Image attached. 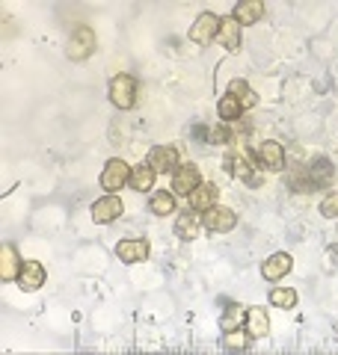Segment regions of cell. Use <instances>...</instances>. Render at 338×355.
I'll return each instance as SVG.
<instances>
[{"label":"cell","instance_id":"1","mask_svg":"<svg viewBox=\"0 0 338 355\" xmlns=\"http://www.w3.org/2000/svg\"><path fill=\"white\" fill-rule=\"evenodd\" d=\"M95 33L90 27H78L69 36V42H65V57L74 60V62H83V60H90L92 57V51H95Z\"/></svg>","mask_w":338,"mask_h":355},{"label":"cell","instance_id":"2","mask_svg":"<svg viewBox=\"0 0 338 355\" xmlns=\"http://www.w3.org/2000/svg\"><path fill=\"white\" fill-rule=\"evenodd\" d=\"M110 101L119 110H130L137 104V80L130 74H116L110 80Z\"/></svg>","mask_w":338,"mask_h":355},{"label":"cell","instance_id":"3","mask_svg":"<svg viewBox=\"0 0 338 355\" xmlns=\"http://www.w3.org/2000/svg\"><path fill=\"white\" fill-rule=\"evenodd\" d=\"M130 166L125 163V160H119V157H113V160H107V166L101 169V187L104 190H110V196H113V190H122V187L130 181Z\"/></svg>","mask_w":338,"mask_h":355},{"label":"cell","instance_id":"4","mask_svg":"<svg viewBox=\"0 0 338 355\" xmlns=\"http://www.w3.org/2000/svg\"><path fill=\"white\" fill-rule=\"evenodd\" d=\"M255 163L261 166V169L282 172V169H285V148H282L279 142H273V139L261 142V146L255 148Z\"/></svg>","mask_w":338,"mask_h":355},{"label":"cell","instance_id":"5","mask_svg":"<svg viewBox=\"0 0 338 355\" xmlns=\"http://www.w3.org/2000/svg\"><path fill=\"white\" fill-rule=\"evenodd\" d=\"M217 33H220V18L214 12H202L190 27V42L193 44H211L217 39Z\"/></svg>","mask_w":338,"mask_h":355},{"label":"cell","instance_id":"6","mask_svg":"<svg viewBox=\"0 0 338 355\" xmlns=\"http://www.w3.org/2000/svg\"><path fill=\"white\" fill-rule=\"evenodd\" d=\"M122 214H125V205H122L119 196H101L92 205V219L98 222V225H110V222H116Z\"/></svg>","mask_w":338,"mask_h":355},{"label":"cell","instance_id":"7","mask_svg":"<svg viewBox=\"0 0 338 355\" xmlns=\"http://www.w3.org/2000/svg\"><path fill=\"white\" fill-rule=\"evenodd\" d=\"M202 225L214 231V234H226V231H232L237 225V216H235V210L232 207H211L208 214H202Z\"/></svg>","mask_w":338,"mask_h":355},{"label":"cell","instance_id":"8","mask_svg":"<svg viewBox=\"0 0 338 355\" xmlns=\"http://www.w3.org/2000/svg\"><path fill=\"white\" fill-rule=\"evenodd\" d=\"M149 166L158 175H167V172L176 175V169H178V148H172V146H155V148L149 151Z\"/></svg>","mask_w":338,"mask_h":355},{"label":"cell","instance_id":"9","mask_svg":"<svg viewBox=\"0 0 338 355\" xmlns=\"http://www.w3.org/2000/svg\"><path fill=\"white\" fill-rule=\"evenodd\" d=\"M202 184V175H199V166H193V163H184L176 169V175H172V190H176L178 196H187L196 190V187Z\"/></svg>","mask_w":338,"mask_h":355},{"label":"cell","instance_id":"10","mask_svg":"<svg viewBox=\"0 0 338 355\" xmlns=\"http://www.w3.org/2000/svg\"><path fill=\"white\" fill-rule=\"evenodd\" d=\"M217 198H220V190H217L214 184L202 181V184L190 193V210H196V214H208L211 207H217Z\"/></svg>","mask_w":338,"mask_h":355},{"label":"cell","instance_id":"11","mask_svg":"<svg viewBox=\"0 0 338 355\" xmlns=\"http://www.w3.org/2000/svg\"><path fill=\"white\" fill-rule=\"evenodd\" d=\"M45 284V266L39 261H24L21 263V272H18V287L21 291H39Z\"/></svg>","mask_w":338,"mask_h":355},{"label":"cell","instance_id":"12","mask_svg":"<svg viewBox=\"0 0 338 355\" xmlns=\"http://www.w3.org/2000/svg\"><path fill=\"white\" fill-rule=\"evenodd\" d=\"M291 266H294L291 254L276 252V254H270V258L261 263V275H264L267 282H279V279H285V275L291 272Z\"/></svg>","mask_w":338,"mask_h":355},{"label":"cell","instance_id":"13","mask_svg":"<svg viewBox=\"0 0 338 355\" xmlns=\"http://www.w3.org/2000/svg\"><path fill=\"white\" fill-rule=\"evenodd\" d=\"M253 160L255 157H249L246 151H237V154H228L226 166H228V172H232L235 178H244V181H249V184H258V175H255Z\"/></svg>","mask_w":338,"mask_h":355},{"label":"cell","instance_id":"14","mask_svg":"<svg viewBox=\"0 0 338 355\" xmlns=\"http://www.w3.org/2000/svg\"><path fill=\"white\" fill-rule=\"evenodd\" d=\"M217 39H220V44L228 53H235L237 48H241V24H237L232 15L220 18V33H217Z\"/></svg>","mask_w":338,"mask_h":355},{"label":"cell","instance_id":"15","mask_svg":"<svg viewBox=\"0 0 338 355\" xmlns=\"http://www.w3.org/2000/svg\"><path fill=\"white\" fill-rule=\"evenodd\" d=\"M116 254H119V261H125V263H140V261H146L149 258V243L146 240H122L116 246Z\"/></svg>","mask_w":338,"mask_h":355},{"label":"cell","instance_id":"16","mask_svg":"<svg viewBox=\"0 0 338 355\" xmlns=\"http://www.w3.org/2000/svg\"><path fill=\"white\" fill-rule=\"evenodd\" d=\"M21 263H24V261H18V252L3 243V246H0V279H3V282H18Z\"/></svg>","mask_w":338,"mask_h":355},{"label":"cell","instance_id":"17","mask_svg":"<svg viewBox=\"0 0 338 355\" xmlns=\"http://www.w3.org/2000/svg\"><path fill=\"white\" fill-rule=\"evenodd\" d=\"M226 95H232L235 101L241 104L244 110H253V107L258 104V95H255V89L249 86V83L244 80V77H235V80L228 83V92H226Z\"/></svg>","mask_w":338,"mask_h":355},{"label":"cell","instance_id":"18","mask_svg":"<svg viewBox=\"0 0 338 355\" xmlns=\"http://www.w3.org/2000/svg\"><path fill=\"white\" fill-rule=\"evenodd\" d=\"M261 15H264V3H261V0H244V3H237L235 12H232V18L237 21V24H244V27L255 24Z\"/></svg>","mask_w":338,"mask_h":355},{"label":"cell","instance_id":"19","mask_svg":"<svg viewBox=\"0 0 338 355\" xmlns=\"http://www.w3.org/2000/svg\"><path fill=\"white\" fill-rule=\"evenodd\" d=\"M202 228H205L202 216L196 214V210H190V214H178V219H176V231H178L181 240H196Z\"/></svg>","mask_w":338,"mask_h":355},{"label":"cell","instance_id":"20","mask_svg":"<svg viewBox=\"0 0 338 355\" xmlns=\"http://www.w3.org/2000/svg\"><path fill=\"white\" fill-rule=\"evenodd\" d=\"M246 331L255 338H267V331H270V317H267V311L264 308H249L246 311Z\"/></svg>","mask_w":338,"mask_h":355},{"label":"cell","instance_id":"21","mask_svg":"<svg viewBox=\"0 0 338 355\" xmlns=\"http://www.w3.org/2000/svg\"><path fill=\"white\" fill-rule=\"evenodd\" d=\"M155 178H158V172L151 169L149 163L134 166V172H130V187H134L137 193H149L151 187H155Z\"/></svg>","mask_w":338,"mask_h":355},{"label":"cell","instance_id":"22","mask_svg":"<svg viewBox=\"0 0 338 355\" xmlns=\"http://www.w3.org/2000/svg\"><path fill=\"white\" fill-rule=\"evenodd\" d=\"M306 169H309V178H312V184H314V187H326V184H332L335 169H332V163L326 160V157L314 160L312 166H306Z\"/></svg>","mask_w":338,"mask_h":355},{"label":"cell","instance_id":"23","mask_svg":"<svg viewBox=\"0 0 338 355\" xmlns=\"http://www.w3.org/2000/svg\"><path fill=\"white\" fill-rule=\"evenodd\" d=\"M151 210H155L158 216H172L176 214V196L167 193V190H158V193H151Z\"/></svg>","mask_w":338,"mask_h":355},{"label":"cell","instance_id":"24","mask_svg":"<svg viewBox=\"0 0 338 355\" xmlns=\"http://www.w3.org/2000/svg\"><path fill=\"white\" fill-rule=\"evenodd\" d=\"M244 320H246V314H244V305H237V302H232L226 308V314H223V320H220V326H223V331H237L244 326Z\"/></svg>","mask_w":338,"mask_h":355},{"label":"cell","instance_id":"25","mask_svg":"<svg viewBox=\"0 0 338 355\" xmlns=\"http://www.w3.org/2000/svg\"><path fill=\"white\" fill-rule=\"evenodd\" d=\"M217 113H220V121H235L237 116L244 113V107L237 104L232 95H223V98H220V104H217Z\"/></svg>","mask_w":338,"mask_h":355},{"label":"cell","instance_id":"26","mask_svg":"<svg viewBox=\"0 0 338 355\" xmlns=\"http://www.w3.org/2000/svg\"><path fill=\"white\" fill-rule=\"evenodd\" d=\"M270 302L276 308H294L297 305V291H291V287H276V291L270 293Z\"/></svg>","mask_w":338,"mask_h":355},{"label":"cell","instance_id":"27","mask_svg":"<svg viewBox=\"0 0 338 355\" xmlns=\"http://www.w3.org/2000/svg\"><path fill=\"white\" fill-rule=\"evenodd\" d=\"M288 187H291V190H297V193H312L314 184H312V178H309V169H297V172H294L288 178Z\"/></svg>","mask_w":338,"mask_h":355},{"label":"cell","instance_id":"28","mask_svg":"<svg viewBox=\"0 0 338 355\" xmlns=\"http://www.w3.org/2000/svg\"><path fill=\"white\" fill-rule=\"evenodd\" d=\"M223 343L228 349H246L249 343H253V335H249V331H226V338H223Z\"/></svg>","mask_w":338,"mask_h":355},{"label":"cell","instance_id":"29","mask_svg":"<svg viewBox=\"0 0 338 355\" xmlns=\"http://www.w3.org/2000/svg\"><path fill=\"white\" fill-rule=\"evenodd\" d=\"M211 142H214V146H228V142H235V137H232V121H220V125L211 130Z\"/></svg>","mask_w":338,"mask_h":355},{"label":"cell","instance_id":"30","mask_svg":"<svg viewBox=\"0 0 338 355\" xmlns=\"http://www.w3.org/2000/svg\"><path fill=\"white\" fill-rule=\"evenodd\" d=\"M321 214L326 216V219H338V193H330L321 202Z\"/></svg>","mask_w":338,"mask_h":355},{"label":"cell","instance_id":"31","mask_svg":"<svg viewBox=\"0 0 338 355\" xmlns=\"http://www.w3.org/2000/svg\"><path fill=\"white\" fill-rule=\"evenodd\" d=\"M326 258L332 261L330 266H338V246H330V249H326Z\"/></svg>","mask_w":338,"mask_h":355}]
</instances>
